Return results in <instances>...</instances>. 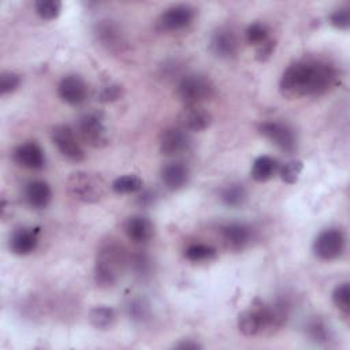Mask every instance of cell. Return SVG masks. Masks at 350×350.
<instances>
[{
	"label": "cell",
	"mask_w": 350,
	"mask_h": 350,
	"mask_svg": "<svg viewBox=\"0 0 350 350\" xmlns=\"http://www.w3.org/2000/svg\"><path fill=\"white\" fill-rule=\"evenodd\" d=\"M52 142L56 145L59 152L68 160L78 163L85 159V152L78 142L75 133L67 124H56L51 131Z\"/></svg>",
	"instance_id": "9"
},
{
	"label": "cell",
	"mask_w": 350,
	"mask_h": 350,
	"mask_svg": "<svg viewBox=\"0 0 350 350\" xmlns=\"http://www.w3.org/2000/svg\"><path fill=\"white\" fill-rule=\"evenodd\" d=\"M217 254L216 247L206 243H191L185 249V257L191 262L209 261Z\"/></svg>",
	"instance_id": "25"
},
{
	"label": "cell",
	"mask_w": 350,
	"mask_h": 350,
	"mask_svg": "<svg viewBox=\"0 0 350 350\" xmlns=\"http://www.w3.org/2000/svg\"><path fill=\"white\" fill-rule=\"evenodd\" d=\"M38 227H19L10 237V250L16 256L30 254L38 245Z\"/></svg>",
	"instance_id": "15"
},
{
	"label": "cell",
	"mask_w": 350,
	"mask_h": 350,
	"mask_svg": "<svg viewBox=\"0 0 350 350\" xmlns=\"http://www.w3.org/2000/svg\"><path fill=\"white\" fill-rule=\"evenodd\" d=\"M129 265L135 272V275L141 278L148 276L152 269V261L145 253H135L129 257Z\"/></svg>",
	"instance_id": "31"
},
{
	"label": "cell",
	"mask_w": 350,
	"mask_h": 350,
	"mask_svg": "<svg viewBox=\"0 0 350 350\" xmlns=\"http://www.w3.org/2000/svg\"><path fill=\"white\" fill-rule=\"evenodd\" d=\"M329 25L338 30H347L350 27V8L347 5L339 7L328 16Z\"/></svg>",
	"instance_id": "32"
},
{
	"label": "cell",
	"mask_w": 350,
	"mask_h": 350,
	"mask_svg": "<svg viewBox=\"0 0 350 350\" xmlns=\"http://www.w3.org/2000/svg\"><path fill=\"white\" fill-rule=\"evenodd\" d=\"M57 93L64 103L70 105H79L88 97V83L81 75L68 74L59 82Z\"/></svg>",
	"instance_id": "12"
},
{
	"label": "cell",
	"mask_w": 350,
	"mask_h": 350,
	"mask_svg": "<svg viewBox=\"0 0 350 350\" xmlns=\"http://www.w3.org/2000/svg\"><path fill=\"white\" fill-rule=\"evenodd\" d=\"M212 115L206 109L201 108L200 105L196 107H186L179 118L178 124L179 127L185 129L189 133H200L206 130L212 124Z\"/></svg>",
	"instance_id": "14"
},
{
	"label": "cell",
	"mask_w": 350,
	"mask_h": 350,
	"mask_svg": "<svg viewBox=\"0 0 350 350\" xmlns=\"http://www.w3.org/2000/svg\"><path fill=\"white\" fill-rule=\"evenodd\" d=\"M89 323L97 329H108L113 325L116 313L112 308L105 305H98L90 309L89 312Z\"/></svg>",
	"instance_id": "22"
},
{
	"label": "cell",
	"mask_w": 350,
	"mask_h": 350,
	"mask_svg": "<svg viewBox=\"0 0 350 350\" xmlns=\"http://www.w3.org/2000/svg\"><path fill=\"white\" fill-rule=\"evenodd\" d=\"M209 51L219 59H234L239 52L237 33L227 26L217 27L209 38Z\"/></svg>",
	"instance_id": "10"
},
{
	"label": "cell",
	"mask_w": 350,
	"mask_h": 350,
	"mask_svg": "<svg viewBox=\"0 0 350 350\" xmlns=\"http://www.w3.org/2000/svg\"><path fill=\"white\" fill-rule=\"evenodd\" d=\"M14 160L21 167L29 170H41L45 165V153L37 142L29 141L16 146L14 150Z\"/></svg>",
	"instance_id": "16"
},
{
	"label": "cell",
	"mask_w": 350,
	"mask_h": 350,
	"mask_svg": "<svg viewBox=\"0 0 350 350\" xmlns=\"http://www.w3.org/2000/svg\"><path fill=\"white\" fill-rule=\"evenodd\" d=\"M129 313L134 320H144L148 316V306L141 299H134L129 304Z\"/></svg>",
	"instance_id": "36"
},
{
	"label": "cell",
	"mask_w": 350,
	"mask_h": 350,
	"mask_svg": "<svg viewBox=\"0 0 350 350\" xmlns=\"http://www.w3.org/2000/svg\"><path fill=\"white\" fill-rule=\"evenodd\" d=\"M174 347H175V349H182V350H197V349H201L202 346H201L198 342L193 340V339H186V340L179 342V343L175 345Z\"/></svg>",
	"instance_id": "37"
},
{
	"label": "cell",
	"mask_w": 350,
	"mask_h": 350,
	"mask_svg": "<svg viewBox=\"0 0 350 350\" xmlns=\"http://www.w3.org/2000/svg\"><path fill=\"white\" fill-rule=\"evenodd\" d=\"M21 85V75L12 71H4L0 75V93L8 94L16 90Z\"/></svg>",
	"instance_id": "33"
},
{
	"label": "cell",
	"mask_w": 350,
	"mask_h": 350,
	"mask_svg": "<svg viewBox=\"0 0 350 350\" xmlns=\"http://www.w3.org/2000/svg\"><path fill=\"white\" fill-rule=\"evenodd\" d=\"M25 198L29 206H31L33 209H44L49 205L52 200L51 186L41 179L31 180L26 185Z\"/></svg>",
	"instance_id": "19"
},
{
	"label": "cell",
	"mask_w": 350,
	"mask_h": 350,
	"mask_svg": "<svg viewBox=\"0 0 350 350\" xmlns=\"http://www.w3.org/2000/svg\"><path fill=\"white\" fill-rule=\"evenodd\" d=\"M152 197H154V196H152L150 191L142 193V194L138 197V202H139L141 205H149V204L153 202V198H152Z\"/></svg>",
	"instance_id": "38"
},
{
	"label": "cell",
	"mask_w": 350,
	"mask_h": 350,
	"mask_svg": "<svg viewBox=\"0 0 350 350\" xmlns=\"http://www.w3.org/2000/svg\"><path fill=\"white\" fill-rule=\"evenodd\" d=\"M129 264L126 252L116 243H108L100 249L94 265V282L101 288L116 284L124 267Z\"/></svg>",
	"instance_id": "2"
},
{
	"label": "cell",
	"mask_w": 350,
	"mask_h": 350,
	"mask_svg": "<svg viewBox=\"0 0 350 350\" xmlns=\"http://www.w3.org/2000/svg\"><path fill=\"white\" fill-rule=\"evenodd\" d=\"M336 79L338 71L332 63L320 57H304L283 71L279 89L287 98L316 97L327 93Z\"/></svg>",
	"instance_id": "1"
},
{
	"label": "cell",
	"mask_w": 350,
	"mask_h": 350,
	"mask_svg": "<svg viewBox=\"0 0 350 350\" xmlns=\"http://www.w3.org/2000/svg\"><path fill=\"white\" fill-rule=\"evenodd\" d=\"M258 133L284 153L290 154L297 150V134L294 129L284 122L265 120L258 124Z\"/></svg>",
	"instance_id": "6"
},
{
	"label": "cell",
	"mask_w": 350,
	"mask_h": 350,
	"mask_svg": "<svg viewBox=\"0 0 350 350\" xmlns=\"http://www.w3.org/2000/svg\"><path fill=\"white\" fill-rule=\"evenodd\" d=\"M160 178H161L163 185L168 190L176 191V190L183 189L189 183L190 170L182 161H171V163H167L161 168Z\"/></svg>",
	"instance_id": "17"
},
{
	"label": "cell",
	"mask_w": 350,
	"mask_h": 350,
	"mask_svg": "<svg viewBox=\"0 0 350 350\" xmlns=\"http://www.w3.org/2000/svg\"><path fill=\"white\" fill-rule=\"evenodd\" d=\"M122 94H123V88L118 83H111V85L104 86L100 90L97 100L101 103H112V101L119 100L122 97Z\"/></svg>",
	"instance_id": "34"
},
{
	"label": "cell",
	"mask_w": 350,
	"mask_h": 350,
	"mask_svg": "<svg viewBox=\"0 0 350 350\" xmlns=\"http://www.w3.org/2000/svg\"><path fill=\"white\" fill-rule=\"evenodd\" d=\"M176 96L186 107H196L215 96V85L206 75L186 74L176 85Z\"/></svg>",
	"instance_id": "4"
},
{
	"label": "cell",
	"mask_w": 350,
	"mask_h": 350,
	"mask_svg": "<svg viewBox=\"0 0 350 350\" xmlns=\"http://www.w3.org/2000/svg\"><path fill=\"white\" fill-rule=\"evenodd\" d=\"M302 170H304V163L301 160H291L286 163L282 168H279V175L284 183L293 185L298 180Z\"/></svg>",
	"instance_id": "30"
},
{
	"label": "cell",
	"mask_w": 350,
	"mask_h": 350,
	"mask_svg": "<svg viewBox=\"0 0 350 350\" xmlns=\"http://www.w3.org/2000/svg\"><path fill=\"white\" fill-rule=\"evenodd\" d=\"M275 48H276V41L271 37V38H269L268 41H265L264 44L256 46V55H254V56H256V59H257L258 62H267V60L272 56Z\"/></svg>",
	"instance_id": "35"
},
{
	"label": "cell",
	"mask_w": 350,
	"mask_h": 350,
	"mask_svg": "<svg viewBox=\"0 0 350 350\" xmlns=\"http://www.w3.org/2000/svg\"><path fill=\"white\" fill-rule=\"evenodd\" d=\"M77 133L85 144L93 148H103L109 142L108 131L104 124V116L97 111L86 112L78 119Z\"/></svg>",
	"instance_id": "5"
},
{
	"label": "cell",
	"mask_w": 350,
	"mask_h": 350,
	"mask_svg": "<svg viewBox=\"0 0 350 350\" xmlns=\"http://www.w3.org/2000/svg\"><path fill=\"white\" fill-rule=\"evenodd\" d=\"M197 16V8L191 4L180 3L165 8L157 19L161 31H178L190 26Z\"/></svg>",
	"instance_id": "8"
},
{
	"label": "cell",
	"mask_w": 350,
	"mask_h": 350,
	"mask_svg": "<svg viewBox=\"0 0 350 350\" xmlns=\"http://www.w3.org/2000/svg\"><path fill=\"white\" fill-rule=\"evenodd\" d=\"M346 247V237L340 228L329 227L319 232L313 242L314 254L325 261L339 258Z\"/></svg>",
	"instance_id": "7"
},
{
	"label": "cell",
	"mask_w": 350,
	"mask_h": 350,
	"mask_svg": "<svg viewBox=\"0 0 350 350\" xmlns=\"http://www.w3.org/2000/svg\"><path fill=\"white\" fill-rule=\"evenodd\" d=\"M245 38L249 45L258 46L271 38V30L265 23L254 22L246 27Z\"/></svg>",
	"instance_id": "26"
},
{
	"label": "cell",
	"mask_w": 350,
	"mask_h": 350,
	"mask_svg": "<svg viewBox=\"0 0 350 350\" xmlns=\"http://www.w3.org/2000/svg\"><path fill=\"white\" fill-rule=\"evenodd\" d=\"M66 187L75 200L85 204L100 202L108 191L105 180L98 174L89 171H77L70 174Z\"/></svg>",
	"instance_id": "3"
},
{
	"label": "cell",
	"mask_w": 350,
	"mask_h": 350,
	"mask_svg": "<svg viewBox=\"0 0 350 350\" xmlns=\"http://www.w3.org/2000/svg\"><path fill=\"white\" fill-rule=\"evenodd\" d=\"M142 179L135 174L122 175L111 183V189L118 194H133L142 190Z\"/></svg>",
	"instance_id": "24"
},
{
	"label": "cell",
	"mask_w": 350,
	"mask_h": 350,
	"mask_svg": "<svg viewBox=\"0 0 350 350\" xmlns=\"http://www.w3.org/2000/svg\"><path fill=\"white\" fill-rule=\"evenodd\" d=\"M124 232L130 241L135 243H146L152 239L154 227L148 217L142 215H134L124 221Z\"/></svg>",
	"instance_id": "18"
},
{
	"label": "cell",
	"mask_w": 350,
	"mask_h": 350,
	"mask_svg": "<svg viewBox=\"0 0 350 350\" xmlns=\"http://www.w3.org/2000/svg\"><path fill=\"white\" fill-rule=\"evenodd\" d=\"M224 246L232 252L243 250L253 239V230L245 223H227L221 227Z\"/></svg>",
	"instance_id": "13"
},
{
	"label": "cell",
	"mask_w": 350,
	"mask_h": 350,
	"mask_svg": "<svg viewBox=\"0 0 350 350\" xmlns=\"http://www.w3.org/2000/svg\"><path fill=\"white\" fill-rule=\"evenodd\" d=\"M349 295H350V288L347 282L339 283L332 291V301L338 308V310L343 313V316H349V312H350Z\"/></svg>",
	"instance_id": "29"
},
{
	"label": "cell",
	"mask_w": 350,
	"mask_h": 350,
	"mask_svg": "<svg viewBox=\"0 0 350 350\" xmlns=\"http://www.w3.org/2000/svg\"><path fill=\"white\" fill-rule=\"evenodd\" d=\"M36 12L45 21L56 19L62 11V3L59 0H37L34 3Z\"/></svg>",
	"instance_id": "28"
},
{
	"label": "cell",
	"mask_w": 350,
	"mask_h": 350,
	"mask_svg": "<svg viewBox=\"0 0 350 350\" xmlns=\"http://www.w3.org/2000/svg\"><path fill=\"white\" fill-rule=\"evenodd\" d=\"M279 163L271 156H258L254 159L250 175L256 182H267L279 172Z\"/></svg>",
	"instance_id": "20"
},
{
	"label": "cell",
	"mask_w": 350,
	"mask_h": 350,
	"mask_svg": "<svg viewBox=\"0 0 350 350\" xmlns=\"http://www.w3.org/2000/svg\"><path fill=\"white\" fill-rule=\"evenodd\" d=\"M306 332H308V336L319 345L327 343L331 339L329 327H327V324L321 319H313L312 321H309L306 327Z\"/></svg>",
	"instance_id": "27"
},
{
	"label": "cell",
	"mask_w": 350,
	"mask_h": 350,
	"mask_svg": "<svg viewBox=\"0 0 350 350\" xmlns=\"http://www.w3.org/2000/svg\"><path fill=\"white\" fill-rule=\"evenodd\" d=\"M247 198V191L241 183H231L226 186L220 193L221 202L228 208H238L243 205Z\"/></svg>",
	"instance_id": "23"
},
{
	"label": "cell",
	"mask_w": 350,
	"mask_h": 350,
	"mask_svg": "<svg viewBox=\"0 0 350 350\" xmlns=\"http://www.w3.org/2000/svg\"><path fill=\"white\" fill-rule=\"evenodd\" d=\"M96 34H97V38L101 41V44L108 46L109 49L120 48V45L123 44L120 30L111 21H105V22L98 23Z\"/></svg>",
	"instance_id": "21"
},
{
	"label": "cell",
	"mask_w": 350,
	"mask_h": 350,
	"mask_svg": "<svg viewBox=\"0 0 350 350\" xmlns=\"http://www.w3.org/2000/svg\"><path fill=\"white\" fill-rule=\"evenodd\" d=\"M191 144L193 139L190 133L179 126L164 129L159 139L160 152L164 156H179L187 152L191 148Z\"/></svg>",
	"instance_id": "11"
}]
</instances>
